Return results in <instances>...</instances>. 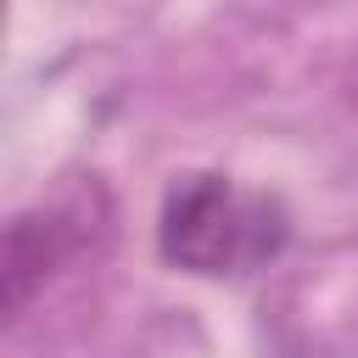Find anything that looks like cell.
I'll use <instances>...</instances> for the list:
<instances>
[{"mask_svg":"<svg viewBox=\"0 0 358 358\" xmlns=\"http://www.w3.org/2000/svg\"><path fill=\"white\" fill-rule=\"evenodd\" d=\"M291 241V213L268 190H241L224 173H185L168 185L157 213V252L162 263L201 274V280H235L263 263H274Z\"/></svg>","mask_w":358,"mask_h":358,"instance_id":"obj_1","label":"cell"}]
</instances>
